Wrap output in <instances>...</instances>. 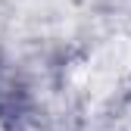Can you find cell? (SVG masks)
I'll return each instance as SVG.
<instances>
[{"label":"cell","mask_w":131,"mask_h":131,"mask_svg":"<svg viewBox=\"0 0 131 131\" xmlns=\"http://www.w3.org/2000/svg\"><path fill=\"white\" fill-rule=\"evenodd\" d=\"M131 72V38H119L106 44L88 66V81L97 94H106L119 78Z\"/></svg>","instance_id":"obj_1"}]
</instances>
